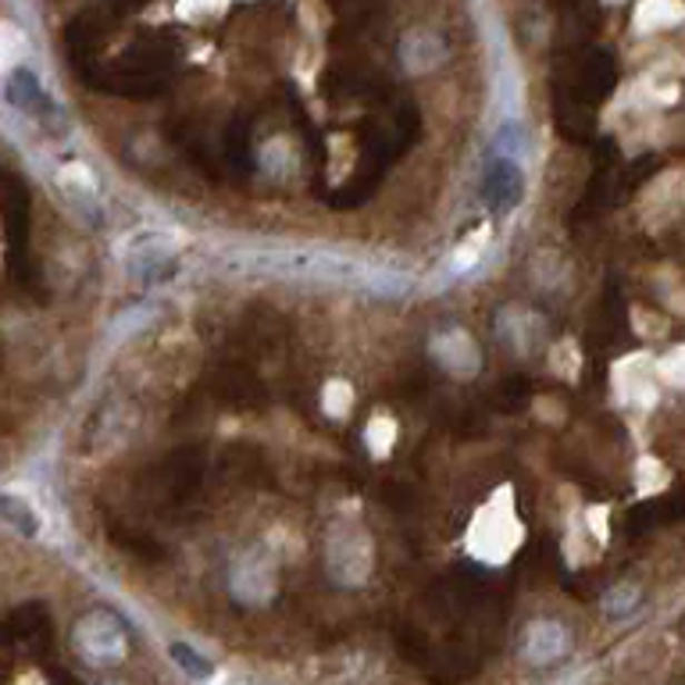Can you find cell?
Wrapping results in <instances>:
<instances>
[{
	"label": "cell",
	"mask_w": 685,
	"mask_h": 685,
	"mask_svg": "<svg viewBox=\"0 0 685 685\" xmlns=\"http://www.w3.org/2000/svg\"><path fill=\"white\" fill-rule=\"evenodd\" d=\"M261 271L271 276H289V279H315V282H379L386 276L368 271L365 265L350 261V257H332V254H261L254 261Z\"/></svg>",
	"instance_id": "obj_1"
},
{
	"label": "cell",
	"mask_w": 685,
	"mask_h": 685,
	"mask_svg": "<svg viewBox=\"0 0 685 685\" xmlns=\"http://www.w3.org/2000/svg\"><path fill=\"white\" fill-rule=\"evenodd\" d=\"M72 646L76 654L93 664V667H111L126 657L129 639H126V628L122 622L115 618L108 610H90L86 618H79L76 632H72Z\"/></svg>",
	"instance_id": "obj_2"
},
{
	"label": "cell",
	"mask_w": 685,
	"mask_h": 685,
	"mask_svg": "<svg viewBox=\"0 0 685 685\" xmlns=\"http://www.w3.org/2000/svg\"><path fill=\"white\" fill-rule=\"evenodd\" d=\"M483 197L496 215H507L518 208L522 200V171L514 161L496 158L486 168V179H483Z\"/></svg>",
	"instance_id": "obj_3"
},
{
	"label": "cell",
	"mask_w": 685,
	"mask_h": 685,
	"mask_svg": "<svg viewBox=\"0 0 685 685\" xmlns=\"http://www.w3.org/2000/svg\"><path fill=\"white\" fill-rule=\"evenodd\" d=\"M568 646H572L568 628L557 625V622H536L525 632L522 654L533 664H557L564 654H568Z\"/></svg>",
	"instance_id": "obj_4"
},
{
	"label": "cell",
	"mask_w": 685,
	"mask_h": 685,
	"mask_svg": "<svg viewBox=\"0 0 685 685\" xmlns=\"http://www.w3.org/2000/svg\"><path fill=\"white\" fill-rule=\"evenodd\" d=\"M4 93H8V100H11L14 108H22L29 115H37V111L50 115V100L43 97L37 76H32L29 68H14V72L8 76V90Z\"/></svg>",
	"instance_id": "obj_5"
},
{
	"label": "cell",
	"mask_w": 685,
	"mask_h": 685,
	"mask_svg": "<svg viewBox=\"0 0 685 685\" xmlns=\"http://www.w3.org/2000/svg\"><path fill=\"white\" fill-rule=\"evenodd\" d=\"M168 657L176 661L190 678H211V675H215V664H211L208 657H200L197 649H190L186 643H171V646H168Z\"/></svg>",
	"instance_id": "obj_6"
},
{
	"label": "cell",
	"mask_w": 685,
	"mask_h": 685,
	"mask_svg": "<svg viewBox=\"0 0 685 685\" xmlns=\"http://www.w3.org/2000/svg\"><path fill=\"white\" fill-rule=\"evenodd\" d=\"M0 510H4V522L19 528L22 536H37L40 533V522H37V514H32V507L22 504V500H14L11 493L4 496V500H0Z\"/></svg>",
	"instance_id": "obj_7"
},
{
	"label": "cell",
	"mask_w": 685,
	"mask_h": 685,
	"mask_svg": "<svg viewBox=\"0 0 685 685\" xmlns=\"http://www.w3.org/2000/svg\"><path fill=\"white\" fill-rule=\"evenodd\" d=\"M639 593L636 589H628V586H618V589H610L607 593V599H604V610L610 614V618H625L628 610H636V599Z\"/></svg>",
	"instance_id": "obj_8"
}]
</instances>
